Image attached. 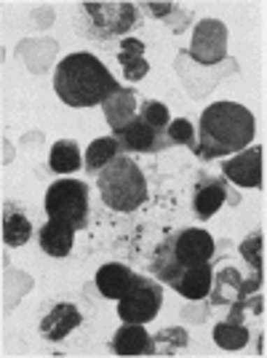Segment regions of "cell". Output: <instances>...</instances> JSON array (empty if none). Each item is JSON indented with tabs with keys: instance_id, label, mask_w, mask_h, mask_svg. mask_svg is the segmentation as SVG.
I'll return each mask as SVG.
<instances>
[{
	"instance_id": "cell-16",
	"label": "cell",
	"mask_w": 267,
	"mask_h": 358,
	"mask_svg": "<svg viewBox=\"0 0 267 358\" xmlns=\"http://www.w3.org/2000/svg\"><path fill=\"white\" fill-rule=\"evenodd\" d=\"M75 243V227L59 220H48L41 227V249L51 257H67L73 252Z\"/></svg>"
},
{
	"instance_id": "cell-4",
	"label": "cell",
	"mask_w": 267,
	"mask_h": 358,
	"mask_svg": "<svg viewBox=\"0 0 267 358\" xmlns=\"http://www.w3.org/2000/svg\"><path fill=\"white\" fill-rule=\"evenodd\" d=\"M99 195L113 211H134L147 201V182L134 158H115L99 171Z\"/></svg>"
},
{
	"instance_id": "cell-1",
	"label": "cell",
	"mask_w": 267,
	"mask_h": 358,
	"mask_svg": "<svg viewBox=\"0 0 267 358\" xmlns=\"http://www.w3.org/2000/svg\"><path fill=\"white\" fill-rule=\"evenodd\" d=\"M201 142L195 145L198 158H224L246 150L254 139V115L238 102H217L201 115L198 123Z\"/></svg>"
},
{
	"instance_id": "cell-7",
	"label": "cell",
	"mask_w": 267,
	"mask_h": 358,
	"mask_svg": "<svg viewBox=\"0 0 267 358\" xmlns=\"http://www.w3.org/2000/svg\"><path fill=\"white\" fill-rule=\"evenodd\" d=\"M83 8L94 22L99 38H110V35L131 30L139 19L131 3H83Z\"/></svg>"
},
{
	"instance_id": "cell-2",
	"label": "cell",
	"mask_w": 267,
	"mask_h": 358,
	"mask_svg": "<svg viewBox=\"0 0 267 358\" xmlns=\"http://www.w3.org/2000/svg\"><path fill=\"white\" fill-rule=\"evenodd\" d=\"M54 89L59 99L70 107H94L118 91V80L89 51H78L59 62L54 75Z\"/></svg>"
},
{
	"instance_id": "cell-17",
	"label": "cell",
	"mask_w": 267,
	"mask_h": 358,
	"mask_svg": "<svg viewBox=\"0 0 267 358\" xmlns=\"http://www.w3.org/2000/svg\"><path fill=\"white\" fill-rule=\"evenodd\" d=\"M134 281V273L131 268L126 265H118V262H110V265H102L99 273H96V286L107 299H120L129 286Z\"/></svg>"
},
{
	"instance_id": "cell-18",
	"label": "cell",
	"mask_w": 267,
	"mask_h": 358,
	"mask_svg": "<svg viewBox=\"0 0 267 358\" xmlns=\"http://www.w3.org/2000/svg\"><path fill=\"white\" fill-rule=\"evenodd\" d=\"M214 343L219 345L222 350H240L249 343V329L243 327V313L240 310H230L227 321L214 327Z\"/></svg>"
},
{
	"instance_id": "cell-9",
	"label": "cell",
	"mask_w": 267,
	"mask_h": 358,
	"mask_svg": "<svg viewBox=\"0 0 267 358\" xmlns=\"http://www.w3.org/2000/svg\"><path fill=\"white\" fill-rule=\"evenodd\" d=\"M262 161L265 150L249 148L236 152V158L222 161V174L238 187H262Z\"/></svg>"
},
{
	"instance_id": "cell-14",
	"label": "cell",
	"mask_w": 267,
	"mask_h": 358,
	"mask_svg": "<svg viewBox=\"0 0 267 358\" xmlns=\"http://www.w3.org/2000/svg\"><path fill=\"white\" fill-rule=\"evenodd\" d=\"M113 353L118 356H155L152 337L142 329V324H126L113 337Z\"/></svg>"
},
{
	"instance_id": "cell-13",
	"label": "cell",
	"mask_w": 267,
	"mask_h": 358,
	"mask_svg": "<svg viewBox=\"0 0 267 358\" xmlns=\"http://www.w3.org/2000/svg\"><path fill=\"white\" fill-rule=\"evenodd\" d=\"M102 107H104V118L110 123L113 134H118L120 129H126L136 118V96H134L131 89L113 91L102 102Z\"/></svg>"
},
{
	"instance_id": "cell-5",
	"label": "cell",
	"mask_w": 267,
	"mask_h": 358,
	"mask_svg": "<svg viewBox=\"0 0 267 358\" xmlns=\"http://www.w3.org/2000/svg\"><path fill=\"white\" fill-rule=\"evenodd\" d=\"M45 211L48 220L73 224L83 230L89 224V185L78 179H59L45 193Z\"/></svg>"
},
{
	"instance_id": "cell-27",
	"label": "cell",
	"mask_w": 267,
	"mask_h": 358,
	"mask_svg": "<svg viewBox=\"0 0 267 358\" xmlns=\"http://www.w3.org/2000/svg\"><path fill=\"white\" fill-rule=\"evenodd\" d=\"M166 136H168V145H187L195 152V129L187 118H177L174 123H168Z\"/></svg>"
},
{
	"instance_id": "cell-8",
	"label": "cell",
	"mask_w": 267,
	"mask_h": 358,
	"mask_svg": "<svg viewBox=\"0 0 267 358\" xmlns=\"http://www.w3.org/2000/svg\"><path fill=\"white\" fill-rule=\"evenodd\" d=\"M227 54V27L219 19H203L198 22L190 43V57L201 64H217Z\"/></svg>"
},
{
	"instance_id": "cell-26",
	"label": "cell",
	"mask_w": 267,
	"mask_h": 358,
	"mask_svg": "<svg viewBox=\"0 0 267 358\" xmlns=\"http://www.w3.org/2000/svg\"><path fill=\"white\" fill-rule=\"evenodd\" d=\"M139 115L147 120L152 129H158V131H166L168 129V107L164 102H155V99H147V102H142V110H139Z\"/></svg>"
},
{
	"instance_id": "cell-24",
	"label": "cell",
	"mask_w": 267,
	"mask_h": 358,
	"mask_svg": "<svg viewBox=\"0 0 267 358\" xmlns=\"http://www.w3.org/2000/svg\"><path fill=\"white\" fill-rule=\"evenodd\" d=\"M240 257L254 268V273L265 275V236L262 233H252L249 238L240 243Z\"/></svg>"
},
{
	"instance_id": "cell-12",
	"label": "cell",
	"mask_w": 267,
	"mask_h": 358,
	"mask_svg": "<svg viewBox=\"0 0 267 358\" xmlns=\"http://www.w3.org/2000/svg\"><path fill=\"white\" fill-rule=\"evenodd\" d=\"M80 310L75 308L73 302H59V305H54L48 315H45L43 321H41V334H43L45 340H51V343H59L64 340L73 329L80 327Z\"/></svg>"
},
{
	"instance_id": "cell-10",
	"label": "cell",
	"mask_w": 267,
	"mask_h": 358,
	"mask_svg": "<svg viewBox=\"0 0 267 358\" xmlns=\"http://www.w3.org/2000/svg\"><path fill=\"white\" fill-rule=\"evenodd\" d=\"M115 136H120V145H123V148L134 150V152H155V150L168 148V139H161V136H166V131L152 129L142 115H136V118H134L126 129H120Z\"/></svg>"
},
{
	"instance_id": "cell-15",
	"label": "cell",
	"mask_w": 267,
	"mask_h": 358,
	"mask_svg": "<svg viewBox=\"0 0 267 358\" xmlns=\"http://www.w3.org/2000/svg\"><path fill=\"white\" fill-rule=\"evenodd\" d=\"M211 281H214L211 265H208V262H201V265H190V268L182 270L177 278H174V284L171 286L177 289L182 297L203 299L211 294Z\"/></svg>"
},
{
	"instance_id": "cell-25",
	"label": "cell",
	"mask_w": 267,
	"mask_h": 358,
	"mask_svg": "<svg viewBox=\"0 0 267 358\" xmlns=\"http://www.w3.org/2000/svg\"><path fill=\"white\" fill-rule=\"evenodd\" d=\"M152 345H155V353H177L187 345V331L179 327H168L152 340Z\"/></svg>"
},
{
	"instance_id": "cell-22",
	"label": "cell",
	"mask_w": 267,
	"mask_h": 358,
	"mask_svg": "<svg viewBox=\"0 0 267 358\" xmlns=\"http://www.w3.org/2000/svg\"><path fill=\"white\" fill-rule=\"evenodd\" d=\"M51 171L57 174H73L80 169V150L73 139H62L51 148Z\"/></svg>"
},
{
	"instance_id": "cell-20",
	"label": "cell",
	"mask_w": 267,
	"mask_h": 358,
	"mask_svg": "<svg viewBox=\"0 0 267 358\" xmlns=\"http://www.w3.org/2000/svg\"><path fill=\"white\" fill-rule=\"evenodd\" d=\"M32 236V224L30 220L16 209L14 203H6L3 206V241L8 246H24Z\"/></svg>"
},
{
	"instance_id": "cell-19",
	"label": "cell",
	"mask_w": 267,
	"mask_h": 358,
	"mask_svg": "<svg viewBox=\"0 0 267 358\" xmlns=\"http://www.w3.org/2000/svg\"><path fill=\"white\" fill-rule=\"evenodd\" d=\"M118 62H120V67H123V73H126V78L134 80V83L142 80V78L150 73V64H147V59H145V43L136 41V38H123Z\"/></svg>"
},
{
	"instance_id": "cell-23",
	"label": "cell",
	"mask_w": 267,
	"mask_h": 358,
	"mask_svg": "<svg viewBox=\"0 0 267 358\" xmlns=\"http://www.w3.org/2000/svg\"><path fill=\"white\" fill-rule=\"evenodd\" d=\"M240 273L236 268H224L219 270V275H217V286H211L214 289V302H236L240 297Z\"/></svg>"
},
{
	"instance_id": "cell-21",
	"label": "cell",
	"mask_w": 267,
	"mask_h": 358,
	"mask_svg": "<svg viewBox=\"0 0 267 358\" xmlns=\"http://www.w3.org/2000/svg\"><path fill=\"white\" fill-rule=\"evenodd\" d=\"M120 152V145L113 136H102V139H94L86 150V171L89 174H99L104 166H110Z\"/></svg>"
},
{
	"instance_id": "cell-11",
	"label": "cell",
	"mask_w": 267,
	"mask_h": 358,
	"mask_svg": "<svg viewBox=\"0 0 267 358\" xmlns=\"http://www.w3.org/2000/svg\"><path fill=\"white\" fill-rule=\"evenodd\" d=\"M227 201V187L224 179L208 177V174H198L195 182V195H193V211L198 214V220H208L224 206Z\"/></svg>"
},
{
	"instance_id": "cell-6",
	"label": "cell",
	"mask_w": 267,
	"mask_h": 358,
	"mask_svg": "<svg viewBox=\"0 0 267 358\" xmlns=\"http://www.w3.org/2000/svg\"><path fill=\"white\" fill-rule=\"evenodd\" d=\"M164 305V286H158L152 278L134 275L129 292L120 297L118 315L123 324H147L152 321Z\"/></svg>"
},
{
	"instance_id": "cell-3",
	"label": "cell",
	"mask_w": 267,
	"mask_h": 358,
	"mask_svg": "<svg viewBox=\"0 0 267 358\" xmlns=\"http://www.w3.org/2000/svg\"><path fill=\"white\" fill-rule=\"evenodd\" d=\"M214 254V238L201 227H185L179 233H171L168 238L155 249L152 257V273L164 281V284H174L179 273L190 265H201L208 262Z\"/></svg>"
}]
</instances>
